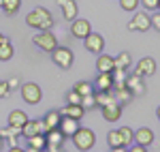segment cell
Segmentation results:
<instances>
[{
	"mask_svg": "<svg viewBox=\"0 0 160 152\" xmlns=\"http://www.w3.org/2000/svg\"><path fill=\"white\" fill-rule=\"evenodd\" d=\"M156 114H158V120H160V105H158V112H156Z\"/></svg>",
	"mask_w": 160,
	"mask_h": 152,
	"instance_id": "42",
	"label": "cell"
},
{
	"mask_svg": "<svg viewBox=\"0 0 160 152\" xmlns=\"http://www.w3.org/2000/svg\"><path fill=\"white\" fill-rule=\"evenodd\" d=\"M156 11H160V0H158V9H156Z\"/></svg>",
	"mask_w": 160,
	"mask_h": 152,
	"instance_id": "44",
	"label": "cell"
},
{
	"mask_svg": "<svg viewBox=\"0 0 160 152\" xmlns=\"http://www.w3.org/2000/svg\"><path fill=\"white\" fill-rule=\"evenodd\" d=\"M139 4H143V9H148V11L158 9V0H139Z\"/></svg>",
	"mask_w": 160,
	"mask_h": 152,
	"instance_id": "33",
	"label": "cell"
},
{
	"mask_svg": "<svg viewBox=\"0 0 160 152\" xmlns=\"http://www.w3.org/2000/svg\"><path fill=\"white\" fill-rule=\"evenodd\" d=\"M32 43L37 45L38 50L49 51V54H51V51L58 47V37H56L51 30H38L37 37H32Z\"/></svg>",
	"mask_w": 160,
	"mask_h": 152,
	"instance_id": "4",
	"label": "cell"
},
{
	"mask_svg": "<svg viewBox=\"0 0 160 152\" xmlns=\"http://www.w3.org/2000/svg\"><path fill=\"white\" fill-rule=\"evenodd\" d=\"M132 64V56L128 51H122L118 58H115V71H128Z\"/></svg>",
	"mask_w": 160,
	"mask_h": 152,
	"instance_id": "24",
	"label": "cell"
},
{
	"mask_svg": "<svg viewBox=\"0 0 160 152\" xmlns=\"http://www.w3.org/2000/svg\"><path fill=\"white\" fill-rule=\"evenodd\" d=\"M19 7H22V0H4L0 9L4 11V15H15L19 11Z\"/></svg>",
	"mask_w": 160,
	"mask_h": 152,
	"instance_id": "25",
	"label": "cell"
},
{
	"mask_svg": "<svg viewBox=\"0 0 160 152\" xmlns=\"http://www.w3.org/2000/svg\"><path fill=\"white\" fill-rule=\"evenodd\" d=\"M152 28V22H149V15L148 13H137L132 15V19L128 22V30H132V32H145V30H149Z\"/></svg>",
	"mask_w": 160,
	"mask_h": 152,
	"instance_id": "7",
	"label": "cell"
},
{
	"mask_svg": "<svg viewBox=\"0 0 160 152\" xmlns=\"http://www.w3.org/2000/svg\"><path fill=\"white\" fill-rule=\"evenodd\" d=\"M94 90H98V92L113 90V73H98L94 81Z\"/></svg>",
	"mask_w": 160,
	"mask_h": 152,
	"instance_id": "18",
	"label": "cell"
},
{
	"mask_svg": "<svg viewBox=\"0 0 160 152\" xmlns=\"http://www.w3.org/2000/svg\"><path fill=\"white\" fill-rule=\"evenodd\" d=\"M149 22H152V28H154L156 32H160V11L152 13V15H149Z\"/></svg>",
	"mask_w": 160,
	"mask_h": 152,
	"instance_id": "32",
	"label": "cell"
},
{
	"mask_svg": "<svg viewBox=\"0 0 160 152\" xmlns=\"http://www.w3.org/2000/svg\"><path fill=\"white\" fill-rule=\"evenodd\" d=\"M9 92H11V88H9V84H7L4 79H0V99L9 97Z\"/></svg>",
	"mask_w": 160,
	"mask_h": 152,
	"instance_id": "34",
	"label": "cell"
},
{
	"mask_svg": "<svg viewBox=\"0 0 160 152\" xmlns=\"http://www.w3.org/2000/svg\"><path fill=\"white\" fill-rule=\"evenodd\" d=\"M83 109H94L96 107V101H94V94H86V97H81V103H79Z\"/></svg>",
	"mask_w": 160,
	"mask_h": 152,
	"instance_id": "31",
	"label": "cell"
},
{
	"mask_svg": "<svg viewBox=\"0 0 160 152\" xmlns=\"http://www.w3.org/2000/svg\"><path fill=\"white\" fill-rule=\"evenodd\" d=\"M58 128L62 131L64 137H73V133L79 128V120H73V118H68V116H62Z\"/></svg>",
	"mask_w": 160,
	"mask_h": 152,
	"instance_id": "17",
	"label": "cell"
},
{
	"mask_svg": "<svg viewBox=\"0 0 160 152\" xmlns=\"http://www.w3.org/2000/svg\"><path fill=\"white\" fill-rule=\"evenodd\" d=\"M81 103V94L77 90H68L66 92V105H79Z\"/></svg>",
	"mask_w": 160,
	"mask_h": 152,
	"instance_id": "30",
	"label": "cell"
},
{
	"mask_svg": "<svg viewBox=\"0 0 160 152\" xmlns=\"http://www.w3.org/2000/svg\"><path fill=\"white\" fill-rule=\"evenodd\" d=\"M111 152H128L126 146H115V148H111Z\"/></svg>",
	"mask_w": 160,
	"mask_h": 152,
	"instance_id": "37",
	"label": "cell"
},
{
	"mask_svg": "<svg viewBox=\"0 0 160 152\" xmlns=\"http://www.w3.org/2000/svg\"><path fill=\"white\" fill-rule=\"evenodd\" d=\"M124 84H126V88L130 90L132 94H143L145 92V84H143V77L132 73V75L124 77Z\"/></svg>",
	"mask_w": 160,
	"mask_h": 152,
	"instance_id": "13",
	"label": "cell"
},
{
	"mask_svg": "<svg viewBox=\"0 0 160 152\" xmlns=\"http://www.w3.org/2000/svg\"><path fill=\"white\" fill-rule=\"evenodd\" d=\"M56 2H58V7L62 9L64 19H68V22L77 19V15H79V7H77L75 0H56Z\"/></svg>",
	"mask_w": 160,
	"mask_h": 152,
	"instance_id": "11",
	"label": "cell"
},
{
	"mask_svg": "<svg viewBox=\"0 0 160 152\" xmlns=\"http://www.w3.org/2000/svg\"><path fill=\"white\" fill-rule=\"evenodd\" d=\"M2 2H4V0H0V7H2Z\"/></svg>",
	"mask_w": 160,
	"mask_h": 152,
	"instance_id": "45",
	"label": "cell"
},
{
	"mask_svg": "<svg viewBox=\"0 0 160 152\" xmlns=\"http://www.w3.org/2000/svg\"><path fill=\"white\" fill-rule=\"evenodd\" d=\"M118 131H120V135H122V146L128 148V146L132 144V135H135V131H132L130 127H122V128H118Z\"/></svg>",
	"mask_w": 160,
	"mask_h": 152,
	"instance_id": "27",
	"label": "cell"
},
{
	"mask_svg": "<svg viewBox=\"0 0 160 152\" xmlns=\"http://www.w3.org/2000/svg\"><path fill=\"white\" fill-rule=\"evenodd\" d=\"M135 73L137 75H141V77H152L154 73H156V60L154 58H141L139 62H137L135 66Z\"/></svg>",
	"mask_w": 160,
	"mask_h": 152,
	"instance_id": "9",
	"label": "cell"
},
{
	"mask_svg": "<svg viewBox=\"0 0 160 152\" xmlns=\"http://www.w3.org/2000/svg\"><path fill=\"white\" fill-rule=\"evenodd\" d=\"M45 137H47V148H62V144H64V135H62L60 128L47 131Z\"/></svg>",
	"mask_w": 160,
	"mask_h": 152,
	"instance_id": "19",
	"label": "cell"
},
{
	"mask_svg": "<svg viewBox=\"0 0 160 152\" xmlns=\"http://www.w3.org/2000/svg\"><path fill=\"white\" fill-rule=\"evenodd\" d=\"M51 60L56 66H60L62 71H66V69H71L75 62V54L73 50H68V47H64V45H58L56 50L51 51Z\"/></svg>",
	"mask_w": 160,
	"mask_h": 152,
	"instance_id": "3",
	"label": "cell"
},
{
	"mask_svg": "<svg viewBox=\"0 0 160 152\" xmlns=\"http://www.w3.org/2000/svg\"><path fill=\"white\" fill-rule=\"evenodd\" d=\"M128 152H148V148H145V146H139V144H135V146H132Z\"/></svg>",
	"mask_w": 160,
	"mask_h": 152,
	"instance_id": "36",
	"label": "cell"
},
{
	"mask_svg": "<svg viewBox=\"0 0 160 152\" xmlns=\"http://www.w3.org/2000/svg\"><path fill=\"white\" fill-rule=\"evenodd\" d=\"M96 71L98 73H113L115 71V58L113 56H107V54H98Z\"/></svg>",
	"mask_w": 160,
	"mask_h": 152,
	"instance_id": "15",
	"label": "cell"
},
{
	"mask_svg": "<svg viewBox=\"0 0 160 152\" xmlns=\"http://www.w3.org/2000/svg\"><path fill=\"white\" fill-rule=\"evenodd\" d=\"M19 133L28 139V137H32V135H37V133H47V128H45V122H43V120H30V118H28V122L22 127Z\"/></svg>",
	"mask_w": 160,
	"mask_h": 152,
	"instance_id": "10",
	"label": "cell"
},
{
	"mask_svg": "<svg viewBox=\"0 0 160 152\" xmlns=\"http://www.w3.org/2000/svg\"><path fill=\"white\" fill-rule=\"evenodd\" d=\"M26 152H41V150H37V148H32V146H28V148H24Z\"/></svg>",
	"mask_w": 160,
	"mask_h": 152,
	"instance_id": "39",
	"label": "cell"
},
{
	"mask_svg": "<svg viewBox=\"0 0 160 152\" xmlns=\"http://www.w3.org/2000/svg\"><path fill=\"white\" fill-rule=\"evenodd\" d=\"M2 39H4V34H2V32H0V43H2Z\"/></svg>",
	"mask_w": 160,
	"mask_h": 152,
	"instance_id": "43",
	"label": "cell"
},
{
	"mask_svg": "<svg viewBox=\"0 0 160 152\" xmlns=\"http://www.w3.org/2000/svg\"><path fill=\"white\" fill-rule=\"evenodd\" d=\"M73 144H75V148H77L79 152H88V150L94 148V144H96V135H94L92 128L79 127L73 133Z\"/></svg>",
	"mask_w": 160,
	"mask_h": 152,
	"instance_id": "2",
	"label": "cell"
},
{
	"mask_svg": "<svg viewBox=\"0 0 160 152\" xmlns=\"http://www.w3.org/2000/svg\"><path fill=\"white\" fill-rule=\"evenodd\" d=\"M7 122H9V127H11V128H15V131L19 133L22 127L28 122V114L22 112V109H13L11 114H9V120H7Z\"/></svg>",
	"mask_w": 160,
	"mask_h": 152,
	"instance_id": "14",
	"label": "cell"
},
{
	"mask_svg": "<svg viewBox=\"0 0 160 152\" xmlns=\"http://www.w3.org/2000/svg\"><path fill=\"white\" fill-rule=\"evenodd\" d=\"M7 84H9V88H19V79H17V77H11V79H7Z\"/></svg>",
	"mask_w": 160,
	"mask_h": 152,
	"instance_id": "35",
	"label": "cell"
},
{
	"mask_svg": "<svg viewBox=\"0 0 160 152\" xmlns=\"http://www.w3.org/2000/svg\"><path fill=\"white\" fill-rule=\"evenodd\" d=\"M73 90H77L81 97H86V94H94V84H90V81H77Z\"/></svg>",
	"mask_w": 160,
	"mask_h": 152,
	"instance_id": "26",
	"label": "cell"
},
{
	"mask_svg": "<svg viewBox=\"0 0 160 152\" xmlns=\"http://www.w3.org/2000/svg\"><path fill=\"white\" fill-rule=\"evenodd\" d=\"M60 114L62 116H68V118H73V120H81L83 114H86V109H83L81 105H66Z\"/></svg>",
	"mask_w": 160,
	"mask_h": 152,
	"instance_id": "22",
	"label": "cell"
},
{
	"mask_svg": "<svg viewBox=\"0 0 160 152\" xmlns=\"http://www.w3.org/2000/svg\"><path fill=\"white\" fill-rule=\"evenodd\" d=\"M132 141H135V144H139V146H145V148H148L149 144L154 141V131H152V128H148V127H141L139 131H135Z\"/></svg>",
	"mask_w": 160,
	"mask_h": 152,
	"instance_id": "16",
	"label": "cell"
},
{
	"mask_svg": "<svg viewBox=\"0 0 160 152\" xmlns=\"http://www.w3.org/2000/svg\"><path fill=\"white\" fill-rule=\"evenodd\" d=\"M100 112H102V118H105L107 122H118L120 116H122V105L118 101H113V103H109V105H105V107H100Z\"/></svg>",
	"mask_w": 160,
	"mask_h": 152,
	"instance_id": "12",
	"label": "cell"
},
{
	"mask_svg": "<svg viewBox=\"0 0 160 152\" xmlns=\"http://www.w3.org/2000/svg\"><path fill=\"white\" fill-rule=\"evenodd\" d=\"M120 7L128 13H135L139 9V0H120Z\"/></svg>",
	"mask_w": 160,
	"mask_h": 152,
	"instance_id": "29",
	"label": "cell"
},
{
	"mask_svg": "<svg viewBox=\"0 0 160 152\" xmlns=\"http://www.w3.org/2000/svg\"><path fill=\"white\" fill-rule=\"evenodd\" d=\"M53 15H51L45 7H37L26 15V26L28 28H34V30H51L53 28Z\"/></svg>",
	"mask_w": 160,
	"mask_h": 152,
	"instance_id": "1",
	"label": "cell"
},
{
	"mask_svg": "<svg viewBox=\"0 0 160 152\" xmlns=\"http://www.w3.org/2000/svg\"><path fill=\"white\" fill-rule=\"evenodd\" d=\"M13 54H15V50H13V43L9 37L2 39V43H0V60L2 62H7V60H11Z\"/></svg>",
	"mask_w": 160,
	"mask_h": 152,
	"instance_id": "20",
	"label": "cell"
},
{
	"mask_svg": "<svg viewBox=\"0 0 160 152\" xmlns=\"http://www.w3.org/2000/svg\"><path fill=\"white\" fill-rule=\"evenodd\" d=\"M60 118H62V114L58 112V109H51V112H47V116L43 118L45 128H47V131H51V128H58V124H60Z\"/></svg>",
	"mask_w": 160,
	"mask_h": 152,
	"instance_id": "21",
	"label": "cell"
},
{
	"mask_svg": "<svg viewBox=\"0 0 160 152\" xmlns=\"http://www.w3.org/2000/svg\"><path fill=\"white\" fill-rule=\"evenodd\" d=\"M49 152H64L62 148H49Z\"/></svg>",
	"mask_w": 160,
	"mask_h": 152,
	"instance_id": "40",
	"label": "cell"
},
{
	"mask_svg": "<svg viewBox=\"0 0 160 152\" xmlns=\"http://www.w3.org/2000/svg\"><path fill=\"white\" fill-rule=\"evenodd\" d=\"M28 146H32V148H37V150H41V152H45L47 150V137H45V133H37V135L28 137Z\"/></svg>",
	"mask_w": 160,
	"mask_h": 152,
	"instance_id": "23",
	"label": "cell"
},
{
	"mask_svg": "<svg viewBox=\"0 0 160 152\" xmlns=\"http://www.w3.org/2000/svg\"><path fill=\"white\" fill-rule=\"evenodd\" d=\"M7 152H26V150L22 148V146H11V148H9Z\"/></svg>",
	"mask_w": 160,
	"mask_h": 152,
	"instance_id": "38",
	"label": "cell"
},
{
	"mask_svg": "<svg viewBox=\"0 0 160 152\" xmlns=\"http://www.w3.org/2000/svg\"><path fill=\"white\" fill-rule=\"evenodd\" d=\"M19 90H22V99H24L28 105H38L41 99H43V90H41V86L34 84V81H26V84H22Z\"/></svg>",
	"mask_w": 160,
	"mask_h": 152,
	"instance_id": "5",
	"label": "cell"
},
{
	"mask_svg": "<svg viewBox=\"0 0 160 152\" xmlns=\"http://www.w3.org/2000/svg\"><path fill=\"white\" fill-rule=\"evenodd\" d=\"M90 32H92V26H90L88 19H73V22H71V34H73L75 39H81V41H83Z\"/></svg>",
	"mask_w": 160,
	"mask_h": 152,
	"instance_id": "8",
	"label": "cell"
},
{
	"mask_svg": "<svg viewBox=\"0 0 160 152\" xmlns=\"http://www.w3.org/2000/svg\"><path fill=\"white\" fill-rule=\"evenodd\" d=\"M83 45L90 54H102L105 50V37L98 34V32H90L86 39H83Z\"/></svg>",
	"mask_w": 160,
	"mask_h": 152,
	"instance_id": "6",
	"label": "cell"
},
{
	"mask_svg": "<svg viewBox=\"0 0 160 152\" xmlns=\"http://www.w3.org/2000/svg\"><path fill=\"white\" fill-rule=\"evenodd\" d=\"M2 148H4V139L0 137V150H2Z\"/></svg>",
	"mask_w": 160,
	"mask_h": 152,
	"instance_id": "41",
	"label": "cell"
},
{
	"mask_svg": "<svg viewBox=\"0 0 160 152\" xmlns=\"http://www.w3.org/2000/svg\"><path fill=\"white\" fill-rule=\"evenodd\" d=\"M107 144H109L111 148L122 146V135H120V131H118V128H115V131H109V135H107Z\"/></svg>",
	"mask_w": 160,
	"mask_h": 152,
	"instance_id": "28",
	"label": "cell"
}]
</instances>
